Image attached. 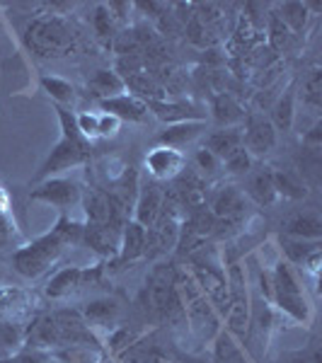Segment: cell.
<instances>
[{"label":"cell","instance_id":"obj_24","mask_svg":"<svg viewBox=\"0 0 322 363\" xmlns=\"http://www.w3.org/2000/svg\"><path fill=\"white\" fill-rule=\"evenodd\" d=\"M243 194H248L255 203L260 206H272L277 201V189H274L272 182V172H257L248 179V186H245Z\"/></svg>","mask_w":322,"mask_h":363},{"label":"cell","instance_id":"obj_9","mask_svg":"<svg viewBox=\"0 0 322 363\" xmlns=\"http://www.w3.org/2000/svg\"><path fill=\"white\" fill-rule=\"evenodd\" d=\"M121 228H124V223H107V225H90V223H85V228H83V242L90 245V247L95 250L97 255L114 257V255H119Z\"/></svg>","mask_w":322,"mask_h":363},{"label":"cell","instance_id":"obj_34","mask_svg":"<svg viewBox=\"0 0 322 363\" xmlns=\"http://www.w3.org/2000/svg\"><path fill=\"white\" fill-rule=\"evenodd\" d=\"M133 342H136V335H133L131 330H126V327H119V330H114L112 335H109L107 347L112 354H121V351L131 347Z\"/></svg>","mask_w":322,"mask_h":363},{"label":"cell","instance_id":"obj_18","mask_svg":"<svg viewBox=\"0 0 322 363\" xmlns=\"http://www.w3.org/2000/svg\"><path fill=\"white\" fill-rule=\"evenodd\" d=\"M87 87L92 90V95L102 99H112V97H119V95H126V85H124V78H121L116 70H109V68H99L92 73V78L87 80Z\"/></svg>","mask_w":322,"mask_h":363},{"label":"cell","instance_id":"obj_42","mask_svg":"<svg viewBox=\"0 0 322 363\" xmlns=\"http://www.w3.org/2000/svg\"><path fill=\"white\" fill-rule=\"evenodd\" d=\"M296 363H320V354H315L313 361H296Z\"/></svg>","mask_w":322,"mask_h":363},{"label":"cell","instance_id":"obj_22","mask_svg":"<svg viewBox=\"0 0 322 363\" xmlns=\"http://www.w3.org/2000/svg\"><path fill=\"white\" fill-rule=\"evenodd\" d=\"M211 112H213V119L218 121V124H223V126H233V124H238V121H243L245 116H248V114H245V109H243V104H240L233 95H228V92H221V95L213 97Z\"/></svg>","mask_w":322,"mask_h":363},{"label":"cell","instance_id":"obj_10","mask_svg":"<svg viewBox=\"0 0 322 363\" xmlns=\"http://www.w3.org/2000/svg\"><path fill=\"white\" fill-rule=\"evenodd\" d=\"M148 112H153L160 121H167V126L182 124V121H204V114L191 102L184 99H160V102H145Z\"/></svg>","mask_w":322,"mask_h":363},{"label":"cell","instance_id":"obj_35","mask_svg":"<svg viewBox=\"0 0 322 363\" xmlns=\"http://www.w3.org/2000/svg\"><path fill=\"white\" fill-rule=\"evenodd\" d=\"M78 119V128L83 133V138L87 143H92L95 138H99V131H97V114H90V112H83V114H75Z\"/></svg>","mask_w":322,"mask_h":363},{"label":"cell","instance_id":"obj_29","mask_svg":"<svg viewBox=\"0 0 322 363\" xmlns=\"http://www.w3.org/2000/svg\"><path fill=\"white\" fill-rule=\"evenodd\" d=\"M272 182H274V189H277V194L281 196H289V199H303L308 194L306 184H303L301 179H298V174L294 172H272Z\"/></svg>","mask_w":322,"mask_h":363},{"label":"cell","instance_id":"obj_38","mask_svg":"<svg viewBox=\"0 0 322 363\" xmlns=\"http://www.w3.org/2000/svg\"><path fill=\"white\" fill-rule=\"evenodd\" d=\"M121 128V121L116 119L112 114H97V131H99V138H114Z\"/></svg>","mask_w":322,"mask_h":363},{"label":"cell","instance_id":"obj_1","mask_svg":"<svg viewBox=\"0 0 322 363\" xmlns=\"http://www.w3.org/2000/svg\"><path fill=\"white\" fill-rule=\"evenodd\" d=\"M83 228L85 223H75L68 216H61L49 233H44L42 238L32 240L25 247L13 252V269L22 279L29 281L44 277L56 264L68 245L83 242Z\"/></svg>","mask_w":322,"mask_h":363},{"label":"cell","instance_id":"obj_27","mask_svg":"<svg viewBox=\"0 0 322 363\" xmlns=\"http://www.w3.org/2000/svg\"><path fill=\"white\" fill-rule=\"evenodd\" d=\"M294 116H296V95H294V87H289V90L277 99V104H274L272 126L279 128V131H289V128L294 126Z\"/></svg>","mask_w":322,"mask_h":363},{"label":"cell","instance_id":"obj_21","mask_svg":"<svg viewBox=\"0 0 322 363\" xmlns=\"http://www.w3.org/2000/svg\"><path fill=\"white\" fill-rule=\"evenodd\" d=\"M240 145H243V131H240V128H226V131L211 133V136L206 138V145H204V148H206L209 153H213L221 162H223L226 157L233 153V150L240 148Z\"/></svg>","mask_w":322,"mask_h":363},{"label":"cell","instance_id":"obj_12","mask_svg":"<svg viewBox=\"0 0 322 363\" xmlns=\"http://www.w3.org/2000/svg\"><path fill=\"white\" fill-rule=\"evenodd\" d=\"M160 211H162L160 186H155V184L138 186V196H136V201H133V220L150 230L157 220V216H160Z\"/></svg>","mask_w":322,"mask_h":363},{"label":"cell","instance_id":"obj_2","mask_svg":"<svg viewBox=\"0 0 322 363\" xmlns=\"http://www.w3.org/2000/svg\"><path fill=\"white\" fill-rule=\"evenodd\" d=\"M25 42L39 58H61L75 49V32L61 15H42L29 22Z\"/></svg>","mask_w":322,"mask_h":363},{"label":"cell","instance_id":"obj_16","mask_svg":"<svg viewBox=\"0 0 322 363\" xmlns=\"http://www.w3.org/2000/svg\"><path fill=\"white\" fill-rule=\"evenodd\" d=\"M211 216L216 220H235L245 213V194L238 186H226L211 201Z\"/></svg>","mask_w":322,"mask_h":363},{"label":"cell","instance_id":"obj_20","mask_svg":"<svg viewBox=\"0 0 322 363\" xmlns=\"http://www.w3.org/2000/svg\"><path fill=\"white\" fill-rule=\"evenodd\" d=\"M272 301L277 303L279 310H284L289 318H294L296 322L308 325L313 320V308H310L308 298L303 291H294V294H274Z\"/></svg>","mask_w":322,"mask_h":363},{"label":"cell","instance_id":"obj_32","mask_svg":"<svg viewBox=\"0 0 322 363\" xmlns=\"http://www.w3.org/2000/svg\"><path fill=\"white\" fill-rule=\"evenodd\" d=\"M221 167H223L228 174H248L250 169H252V155L240 145L238 150H233V153L221 162Z\"/></svg>","mask_w":322,"mask_h":363},{"label":"cell","instance_id":"obj_19","mask_svg":"<svg viewBox=\"0 0 322 363\" xmlns=\"http://www.w3.org/2000/svg\"><path fill=\"white\" fill-rule=\"evenodd\" d=\"M206 124L204 121H182V124H172L157 136V143L167 145V148H182V145L191 143L194 138H199L204 133Z\"/></svg>","mask_w":322,"mask_h":363},{"label":"cell","instance_id":"obj_8","mask_svg":"<svg viewBox=\"0 0 322 363\" xmlns=\"http://www.w3.org/2000/svg\"><path fill=\"white\" fill-rule=\"evenodd\" d=\"M187 157L174 148L167 145H157L145 155V167L155 179H177L184 172Z\"/></svg>","mask_w":322,"mask_h":363},{"label":"cell","instance_id":"obj_4","mask_svg":"<svg viewBox=\"0 0 322 363\" xmlns=\"http://www.w3.org/2000/svg\"><path fill=\"white\" fill-rule=\"evenodd\" d=\"M80 194H83V186H80L78 182L66 179V177H51V179L37 182L34 189L29 191V199L51 203V206L66 211L70 206H75V203H80Z\"/></svg>","mask_w":322,"mask_h":363},{"label":"cell","instance_id":"obj_25","mask_svg":"<svg viewBox=\"0 0 322 363\" xmlns=\"http://www.w3.org/2000/svg\"><path fill=\"white\" fill-rule=\"evenodd\" d=\"M85 322L90 325H112L119 315V306H116L114 298H97V301L85 303L83 308Z\"/></svg>","mask_w":322,"mask_h":363},{"label":"cell","instance_id":"obj_30","mask_svg":"<svg viewBox=\"0 0 322 363\" xmlns=\"http://www.w3.org/2000/svg\"><path fill=\"white\" fill-rule=\"evenodd\" d=\"M291 37L294 34L289 32V27L284 25V22L279 20V15H272L269 17V49L274 51V54H279V51H286L291 44Z\"/></svg>","mask_w":322,"mask_h":363},{"label":"cell","instance_id":"obj_14","mask_svg":"<svg viewBox=\"0 0 322 363\" xmlns=\"http://www.w3.org/2000/svg\"><path fill=\"white\" fill-rule=\"evenodd\" d=\"M99 272H92L90 269H83V267H63L61 272H56L54 277H51L49 286H46V296L54 298H66L70 291H75L78 286H83V281L87 279H97Z\"/></svg>","mask_w":322,"mask_h":363},{"label":"cell","instance_id":"obj_31","mask_svg":"<svg viewBox=\"0 0 322 363\" xmlns=\"http://www.w3.org/2000/svg\"><path fill=\"white\" fill-rule=\"evenodd\" d=\"M25 344V327L10 325V322H0V347L8 354H13Z\"/></svg>","mask_w":322,"mask_h":363},{"label":"cell","instance_id":"obj_3","mask_svg":"<svg viewBox=\"0 0 322 363\" xmlns=\"http://www.w3.org/2000/svg\"><path fill=\"white\" fill-rule=\"evenodd\" d=\"M90 155H92V143H87V140L61 138L54 148H51L49 157L42 162L39 172L34 174V184L44 179H51L54 174L63 172V169L85 165V162H90Z\"/></svg>","mask_w":322,"mask_h":363},{"label":"cell","instance_id":"obj_15","mask_svg":"<svg viewBox=\"0 0 322 363\" xmlns=\"http://www.w3.org/2000/svg\"><path fill=\"white\" fill-rule=\"evenodd\" d=\"M124 78L126 90L131 92L133 97L143 99V102H160V99H170L167 87L155 80L150 73L140 70V73H131V75H121Z\"/></svg>","mask_w":322,"mask_h":363},{"label":"cell","instance_id":"obj_17","mask_svg":"<svg viewBox=\"0 0 322 363\" xmlns=\"http://www.w3.org/2000/svg\"><path fill=\"white\" fill-rule=\"evenodd\" d=\"M172 274H170L167 267H157L148 279V298L150 306L157 313H167L170 310V301H172Z\"/></svg>","mask_w":322,"mask_h":363},{"label":"cell","instance_id":"obj_39","mask_svg":"<svg viewBox=\"0 0 322 363\" xmlns=\"http://www.w3.org/2000/svg\"><path fill=\"white\" fill-rule=\"evenodd\" d=\"M196 165H199V169H201V172L216 174L221 169V160L213 153H209L206 148H201V150H196Z\"/></svg>","mask_w":322,"mask_h":363},{"label":"cell","instance_id":"obj_13","mask_svg":"<svg viewBox=\"0 0 322 363\" xmlns=\"http://www.w3.org/2000/svg\"><path fill=\"white\" fill-rule=\"evenodd\" d=\"M148 252V228L136 223L133 218L124 220L121 228V242H119V259L133 262Z\"/></svg>","mask_w":322,"mask_h":363},{"label":"cell","instance_id":"obj_5","mask_svg":"<svg viewBox=\"0 0 322 363\" xmlns=\"http://www.w3.org/2000/svg\"><path fill=\"white\" fill-rule=\"evenodd\" d=\"M80 203L85 211V220L90 225H107V223H121V211L116 208L112 196L97 186H83Z\"/></svg>","mask_w":322,"mask_h":363},{"label":"cell","instance_id":"obj_6","mask_svg":"<svg viewBox=\"0 0 322 363\" xmlns=\"http://www.w3.org/2000/svg\"><path fill=\"white\" fill-rule=\"evenodd\" d=\"M37 298L25 289L17 286H3L0 289V322H10V325L25 327V322L32 318Z\"/></svg>","mask_w":322,"mask_h":363},{"label":"cell","instance_id":"obj_23","mask_svg":"<svg viewBox=\"0 0 322 363\" xmlns=\"http://www.w3.org/2000/svg\"><path fill=\"white\" fill-rule=\"evenodd\" d=\"M286 235L294 240H306V242H320L322 238V220L318 216H296L286 223Z\"/></svg>","mask_w":322,"mask_h":363},{"label":"cell","instance_id":"obj_36","mask_svg":"<svg viewBox=\"0 0 322 363\" xmlns=\"http://www.w3.org/2000/svg\"><path fill=\"white\" fill-rule=\"evenodd\" d=\"M320 92H322V73H320V68H315L313 73H310V78L306 80V99L313 107H320V102H322Z\"/></svg>","mask_w":322,"mask_h":363},{"label":"cell","instance_id":"obj_11","mask_svg":"<svg viewBox=\"0 0 322 363\" xmlns=\"http://www.w3.org/2000/svg\"><path fill=\"white\" fill-rule=\"evenodd\" d=\"M104 114H112L124 124V121H131V124H140V121L148 119V107H145L143 99L133 97V95H119L112 99H102L99 102Z\"/></svg>","mask_w":322,"mask_h":363},{"label":"cell","instance_id":"obj_26","mask_svg":"<svg viewBox=\"0 0 322 363\" xmlns=\"http://www.w3.org/2000/svg\"><path fill=\"white\" fill-rule=\"evenodd\" d=\"M279 20L289 27L291 34H301L308 25V15L310 10L306 8V3H298V0H289V3L279 5Z\"/></svg>","mask_w":322,"mask_h":363},{"label":"cell","instance_id":"obj_40","mask_svg":"<svg viewBox=\"0 0 322 363\" xmlns=\"http://www.w3.org/2000/svg\"><path fill=\"white\" fill-rule=\"evenodd\" d=\"M54 356L49 351H42V349H32V351H20L15 356L13 363H51Z\"/></svg>","mask_w":322,"mask_h":363},{"label":"cell","instance_id":"obj_28","mask_svg":"<svg viewBox=\"0 0 322 363\" xmlns=\"http://www.w3.org/2000/svg\"><path fill=\"white\" fill-rule=\"evenodd\" d=\"M42 87L44 92L54 99V104H61V107H70L75 102V87L63 78H56V75H44L42 78Z\"/></svg>","mask_w":322,"mask_h":363},{"label":"cell","instance_id":"obj_33","mask_svg":"<svg viewBox=\"0 0 322 363\" xmlns=\"http://www.w3.org/2000/svg\"><path fill=\"white\" fill-rule=\"evenodd\" d=\"M92 22H95V32L102 39H112L114 37V17L107 10V5H99V8L95 10V17H92Z\"/></svg>","mask_w":322,"mask_h":363},{"label":"cell","instance_id":"obj_41","mask_svg":"<svg viewBox=\"0 0 322 363\" xmlns=\"http://www.w3.org/2000/svg\"><path fill=\"white\" fill-rule=\"evenodd\" d=\"M274 58H277V54L269 46H257V49L250 51V61H252L255 68H267L269 63H274Z\"/></svg>","mask_w":322,"mask_h":363},{"label":"cell","instance_id":"obj_7","mask_svg":"<svg viewBox=\"0 0 322 363\" xmlns=\"http://www.w3.org/2000/svg\"><path fill=\"white\" fill-rule=\"evenodd\" d=\"M277 145V128L265 114H250L245 116V131H243V148L250 155H267Z\"/></svg>","mask_w":322,"mask_h":363},{"label":"cell","instance_id":"obj_37","mask_svg":"<svg viewBox=\"0 0 322 363\" xmlns=\"http://www.w3.org/2000/svg\"><path fill=\"white\" fill-rule=\"evenodd\" d=\"M17 238V228H15V220L10 218V213L0 206V247H8L10 242Z\"/></svg>","mask_w":322,"mask_h":363}]
</instances>
